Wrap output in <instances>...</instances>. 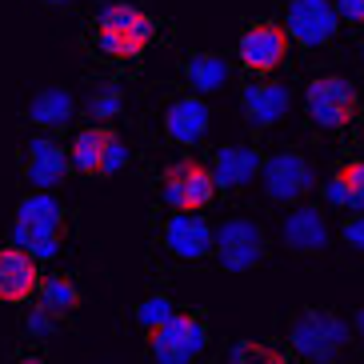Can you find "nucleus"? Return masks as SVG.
Here are the masks:
<instances>
[{"instance_id": "obj_14", "label": "nucleus", "mask_w": 364, "mask_h": 364, "mask_svg": "<svg viewBox=\"0 0 364 364\" xmlns=\"http://www.w3.org/2000/svg\"><path fill=\"white\" fill-rule=\"evenodd\" d=\"M284 245L292 252H324L328 245V225H324L321 208H312V204H300L284 216Z\"/></svg>"}, {"instance_id": "obj_1", "label": "nucleus", "mask_w": 364, "mask_h": 364, "mask_svg": "<svg viewBox=\"0 0 364 364\" xmlns=\"http://www.w3.org/2000/svg\"><path fill=\"white\" fill-rule=\"evenodd\" d=\"M60 225H65V208L53 193L24 196L16 208V228H12V245L24 248L33 260H48L60 252Z\"/></svg>"}, {"instance_id": "obj_10", "label": "nucleus", "mask_w": 364, "mask_h": 364, "mask_svg": "<svg viewBox=\"0 0 364 364\" xmlns=\"http://www.w3.org/2000/svg\"><path fill=\"white\" fill-rule=\"evenodd\" d=\"M284 56H289V33H284L280 24L260 21L240 36V60H245V68H252V73L277 68Z\"/></svg>"}, {"instance_id": "obj_27", "label": "nucleus", "mask_w": 364, "mask_h": 364, "mask_svg": "<svg viewBox=\"0 0 364 364\" xmlns=\"http://www.w3.org/2000/svg\"><path fill=\"white\" fill-rule=\"evenodd\" d=\"M344 240H348V248L364 252V213H356V216L344 220Z\"/></svg>"}, {"instance_id": "obj_3", "label": "nucleus", "mask_w": 364, "mask_h": 364, "mask_svg": "<svg viewBox=\"0 0 364 364\" xmlns=\"http://www.w3.org/2000/svg\"><path fill=\"white\" fill-rule=\"evenodd\" d=\"M152 41V16L132 4H108L97 16V48L105 56H140Z\"/></svg>"}, {"instance_id": "obj_15", "label": "nucleus", "mask_w": 364, "mask_h": 364, "mask_svg": "<svg viewBox=\"0 0 364 364\" xmlns=\"http://www.w3.org/2000/svg\"><path fill=\"white\" fill-rule=\"evenodd\" d=\"M164 132L176 144H196V140L208 132V105L200 97H181L172 100L168 112H164Z\"/></svg>"}, {"instance_id": "obj_19", "label": "nucleus", "mask_w": 364, "mask_h": 364, "mask_svg": "<svg viewBox=\"0 0 364 364\" xmlns=\"http://www.w3.org/2000/svg\"><path fill=\"white\" fill-rule=\"evenodd\" d=\"M28 120H33L36 129H65L68 120H73V97H68V88H41L28 105Z\"/></svg>"}, {"instance_id": "obj_9", "label": "nucleus", "mask_w": 364, "mask_h": 364, "mask_svg": "<svg viewBox=\"0 0 364 364\" xmlns=\"http://www.w3.org/2000/svg\"><path fill=\"white\" fill-rule=\"evenodd\" d=\"M260 181H264V196L268 200H300L312 188V164L300 152H277L272 161L260 164Z\"/></svg>"}, {"instance_id": "obj_26", "label": "nucleus", "mask_w": 364, "mask_h": 364, "mask_svg": "<svg viewBox=\"0 0 364 364\" xmlns=\"http://www.w3.org/2000/svg\"><path fill=\"white\" fill-rule=\"evenodd\" d=\"M124 164H129V149H124V140L112 136V144H108V152H105V168H100V176H112V172H120Z\"/></svg>"}, {"instance_id": "obj_16", "label": "nucleus", "mask_w": 364, "mask_h": 364, "mask_svg": "<svg viewBox=\"0 0 364 364\" xmlns=\"http://www.w3.org/2000/svg\"><path fill=\"white\" fill-rule=\"evenodd\" d=\"M240 105H245V117L257 124V129H268V124H277L284 112H289L292 97L284 85H268V80H260V85H248L245 97H240Z\"/></svg>"}, {"instance_id": "obj_30", "label": "nucleus", "mask_w": 364, "mask_h": 364, "mask_svg": "<svg viewBox=\"0 0 364 364\" xmlns=\"http://www.w3.org/2000/svg\"><path fill=\"white\" fill-rule=\"evenodd\" d=\"M356 332H360V336H364V309L356 312Z\"/></svg>"}, {"instance_id": "obj_21", "label": "nucleus", "mask_w": 364, "mask_h": 364, "mask_svg": "<svg viewBox=\"0 0 364 364\" xmlns=\"http://www.w3.org/2000/svg\"><path fill=\"white\" fill-rule=\"evenodd\" d=\"M108 144H112V132H108V129H85L80 136L73 140V149H68V161H73L80 172H92V176H100Z\"/></svg>"}, {"instance_id": "obj_6", "label": "nucleus", "mask_w": 364, "mask_h": 364, "mask_svg": "<svg viewBox=\"0 0 364 364\" xmlns=\"http://www.w3.org/2000/svg\"><path fill=\"white\" fill-rule=\"evenodd\" d=\"M208 344V332L196 316L176 312L164 328L152 332V360L156 364H193Z\"/></svg>"}, {"instance_id": "obj_2", "label": "nucleus", "mask_w": 364, "mask_h": 364, "mask_svg": "<svg viewBox=\"0 0 364 364\" xmlns=\"http://www.w3.org/2000/svg\"><path fill=\"white\" fill-rule=\"evenodd\" d=\"M289 344L304 356V360L332 364L344 353V344H348V324L328 309H309V312H300L296 321H292Z\"/></svg>"}, {"instance_id": "obj_11", "label": "nucleus", "mask_w": 364, "mask_h": 364, "mask_svg": "<svg viewBox=\"0 0 364 364\" xmlns=\"http://www.w3.org/2000/svg\"><path fill=\"white\" fill-rule=\"evenodd\" d=\"M164 248L181 260H200L204 252L213 248V228H208V220H200L196 213H176V216H168V225H164Z\"/></svg>"}, {"instance_id": "obj_7", "label": "nucleus", "mask_w": 364, "mask_h": 364, "mask_svg": "<svg viewBox=\"0 0 364 364\" xmlns=\"http://www.w3.org/2000/svg\"><path fill=\"white\" fill-rule=\"evenodd\" d=\"M341 28V16L328 0H292L289 12H284V33L289 41L304 44V48H321L336 36Z\"/></svg>"}, {"instance_id": "obj_23", "label": "nucleus", "mask_w": 364, "mask_h": 364, "mask_svg": "<svg viewBox=\"0 0 364 364\" xmlns=\"http://www.w3.org/2000/svg\"><path fill=\"white\" fill-rule=\"evenodd\" d=\"M176 316V309H172V300L168 296H149V300H140V309H136V324L144 332H156V328H164V324Z\"/></svg>"}, {"instance_id": "obj_5", "label": "nucleus", "mask_w": 364, "mask_h": 364, "mask_svg": "<svg viewBox=\"0 0 364 364\" xmlns=\"http://www.w3.org/2000/svg\"><path fill=\"white\" fill-rule=\"evenodd\" d=\"M304 105L321 129H344L356 117V88L344 76H316L304 92Z\"/></svg>"}, {"instance_id": "obj_25", "label": "nucleus", "mask_w": 364, "mask_h": 364, "mask_svg": "<svg viewBox=\"0 0 364 364\" xmlns=\"http://www.w3.org/2000/svg\"><path fill=\"white\" fill-rule=\"evenodd\" d=\"M88 112H92L97 120L117 117V112H120V92H117V88H100L97 97L88 100Z\"/></svg>"}, {"instance_id": "obj_32", "label": "nucleus", "mask_w": 364, "mask_h": 364, "mask_svg": "<svg viewBox=\"0 0 364 364\" xmlns=\"http://www.w3.org/2000/svg\"><path fill=\"white\" fill-rule=\"evenodd\" d=\"M21 364H44V360H21Z\"/></svg>"}, {"instance_id": "obj_4", "label": "nucleus", "mask_w": 364, "mask_h": 364, "mask_svg": "<svg viewBox=\"0 0 364 364\" xmlns=\"http://www.w3.org/2000/svg\"><path fill=\"white\" fill-rule=\"evenodd\" d=\"M213 245H216V260H220L225 272H248V268H257L264 260V232L248 216L225 220V225L216 228Z\"/></svg>"}, {"instance_id": "obj_29", "label": "nucleus", "mask_w": 364, "mask_h": 364, "mask_svg": "<svg viewBox=\"0 0 364 364\" xmlns=\"http://www.w3.org/2000/svg\"><path fill=\"white\" fill-rule=\"evenodd\" d=\"M28 332H33V336H48V332H53V312L44 309V304L28 316Z\"/></svg>"}, {"instance_id": "obj_17", "label": "nucleus", "mask_w": 364, "mask_h": 364, "mask_svg": "<svg viewBox=\"0 0 364 364\" xmlns=\"http://www.w3.org/2000/svg\"><path fill=\"white\" fill-rule=\"evenodd\" d=\"M257 172H260V152L248 149V144H225V149L216 152L213 181L220 188H245Z\"/></svg>"}, {"instance_id": "obj_13", "label": "nucleus", "mask_w": 364, "mask_h": 364, "mask_svg": "<svg viewBox=\"0 0 364 364\" xmlns=\"http://www.w3.org/2000/svg\"><path fill=\"white\" fill-rule=\"evenodd\" d=\"M36 260L24 252V248H0V300H9V304H16V300H28L36 289Z\"/></svg>"}, {"instance_id": "obj_20", "label": "nucleus", "mask_w": 364, "mask_h": 364, "mask_svg": "<svg viewBox=\"0 0 364 364\" xmlns=\"http://www.w3.org/2000/svg\"><path fill=\"white\" fill-rule=\"evenodd\" d=\"M184 80H188V88H196V97H204V92H220V88L228 85V65L225 56L216 53H196L188 65H184Z\"/></svg>"}, {"instance_id": "obj_24", "label": "nucleus", "mask_w": 364, "mask_h": 364, "mask_svg": "<svg viewBox=\"0 0 364 364\" xmlns=\"http://www.w3.org/2000/svg\"><path fill=\"white\" fill-rule=\"evenodd\" d=\"M228 364H284V356L268 344H257V341H240L228 348Z\"/></svg>"}, {"instance_id": "obj_31", "label": "nucleus", "mask_w": 364, "mask_h": 364, "mask_svg": "<svg viewBox=\"0 0 364 364\" xmlns=\"http://www.w3.org/2000/svg\"><path fill=\"white\" fill-rule=\"evenodd\" d=\"M44 4H68V0H44Z\"/></svg>"}, {"instance_id": "obj_8", "label": "nucleus", "mask_w": 364, "mask_h": 364, "mask_svg": "<svg viewBox=\"0 0 364 364\" xmlns=\"http://www.w3.org/2000/svg\"><path fill=\"white\" fill-rule=\"evenodd\" d=\"M213 193H216L213 172L196 161H181L164 172V200L176 213H200L204 204L213 200Z\"/></svg>"}, {"instance_id": "obj_12", "label": "nucleus", "mask_w": 364, "mask_h": 364, "mask_svg": "<svg viewBox=\"0 0 364 364\" xmlns=\"http://www.w3.org/2000/svg\"><path fill=\"white\" fill-rule=\"evenodd\" d=\"M68 152L56 149V140L48 136H36L28 140V156H24V172H28V181L41 188V193H48V188H56V184L65 181L68 172Z\"/></svg>"}, {"instance_id": "obj_28", "label": "nucleus", "mask_w": 364, "mask_h": 364, "mask_svg": "<svg viewBox=\"0 0 364 364\" xmlns=\"http://www.w3.org/2000/svg\"><path fill=\"white\" fill-rule=\"evenodd\" d=\"M336 16L348 24H364V0H336Z\"/></svg>"}, {"instance_id": "obj_22", "label": "nucleus", "mask_w": 364, "mask_h": 364, "mask_svg": "<svg viewBox=\"0 0 364 364\" xmlns=\"http://www.w3.org/2000/svg\"><path fill=\"white\" fill-rule=\"evenodd\" d=\"M41 300H44V309L53 312H73L76 304H80V292H76L73 280L65 277H56V280H44V289H41Z\"/></svg>"}, {"instance_id": "obj_18", "label": "nucleus", "mask_w": 364, "mask_h": 364, "mask_svg": "<svg viewBox=\"0 0 364 364\" xmlns=\"http://www.w3.org/2000/svg\"><path fill=\"white\" fill-rule=\"evenodd\" d=\"M324 196H328L336 208H353L364 213V161H348L332 172V181L324 184Z\"/></svg>"}]
</instances>
